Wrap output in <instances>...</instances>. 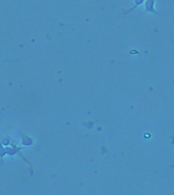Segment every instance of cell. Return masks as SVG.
Listing matches in <instances>:
<instances>
[{"instance_id":"1","label":"cell","mask_w":174,"mask_h":195,"mask_svg":"<svg viewBox=\"0 0 174 195\" xmlns=\"http://www.w3.org/2000/svg\"><path fill=\"white\" fill-rule=\"evenodd\" d=\"M153 4H154V0H148V1H147V3H146V8H147L148 11L155 12L154 7H153Z\"/></svg>"},{"instance_id":"2","label":"cell","mask_w":174,"mask_h":195,"mask_svg":"<svg viewBox=\"0 0 174 195\" xmlns=\"http://www.w3.org/2000/svg\"><path fill=\"white\" fill-rule=\"evenodd\" d=\"M134 1H135V4H134V8L137 7V6H139V4H141V3H143V1H144V0H134Z\"/></svg>"}]
</instances>
